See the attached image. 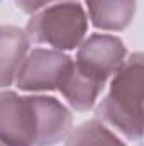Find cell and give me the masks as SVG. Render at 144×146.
Wrapping results in <instances>:
<instances>
[{
	"instance_id": "cell-1",
	"label": "cell",
	"mask_w": 144,
	"mask_h": 146,
	"mask_svg": "<svg viewBox=\"0 0 144 146\" xmlns=\"http://www.w3.org/2000/svg\"><path fill=\"white\" fill-rule=\"evenodd\" d=\"M71 126V112L54 97L0 92V141L5 145L54 146L66 139Z\"/></svg>"
},
{
	"instance_id": "cell-2",
	"label": "cell",
	"mask_w": 144,
	"mask_h": 146,
	"mask_svg": "<svg viewBox=\"0 0 144 146\" xmlns=\"http://www.w3.org/2000/svg\"><path fill=\"white\" fill-rule=\"evenodd\" d=\"M143 94L144 66L143 54L132 53L112 75L107 95L97 107V117L114 127L127 139L143 136Z\"/></svg>"
},
{
	"instance_id": "cell-3",
	"label": "cell",
	"mask_w": 144,
	"mask_h": 146,
	"mask_svg": "<svg viewBox=\"0 0 144 146\" xmlns=\"http://www.w3.org/2000/svg\"><path fill=\"white\" fill-rule=\"evenodd\" d=\"M87 12L80 3L59 2L48 5L29 19L26 34L36 44H48L58 51L75 49L85 39Z\"/></svg>"
},
{
	"instance_id": "cell-4",
	"label": "cell",
	"mask_w": 144,
	"mask_h": 146,
	"mask_svg": "<svg viewBox=\"0 0 144 146\" xmlns=\"http://www.w3.org/2000/svg\"><path fill=\"white\" fill-rule=\"evenodd\" d=\"M73 68V60L58 49L37 48L27 53L15 76V83L24 92L59 90L68 73Z\"/></svg>"
},
{
	"instance_id": "cell-5",
	"label": "cell",
	"mask_w": 144,
	"mask_h": 146,
	"mask_svg": "<svg viewBox=\"0 0 144 146\" xmlns=\"http://www.w3.org/2000/svg\"><path fill=\"white\" fill-rule=\"evenodd\" d=\"M126 58V46L117 36L92 34L80 42L73 65L81 75L105 85Z\"/></svg>"
},
{
	"instance_id": "cell-6",
	"label": "cell",
	"mask_w": 144,
	"mask_h": 146,
	"mask_svg": "<svg viewBox=\"0 0 144 146\" xmlns=\"http://www.w3.org/2000/svg\"><path fill=\"white\" fill-rule=\"evenodd\" d=\"M31 41L20 27L0 26V88L10 87L29 53Z\"/></svg>"
},
{
	"instance_id": "cell-7",
	"label": "cell",
	"mask_w": 144,
	"mask_h": 146,
	"mask_svg": "<svg viewBox=\"0 0 144 146\" xmlns=\"http://www.w3.org/2000/svg\"><path fill=\"white\" fill-rule=\"evenodd\" d=\"M137 0H87L90 22L102 31H124L134 19Z\"/></svg>"
},
{
	"instance_id": "cell-8",
	"label": "cell",
	"mask_w": 144,
	"mask_h": 146,
	"mask_svg": "<svg viewBox=\"0 0 144 146\" xmlns=\"http://www.w3.org/2000/svg\"><path fill=\"white\" fill-rule=\"evenodd\" d=\"M104 87H105L104 83L81 75L73 65L71 72L68 73L66 80L59 87V92L63 94V97L68 100V104L75 110L85 112L95 106L100 94L104 92Z\"/></svg>"
},
{
	"instance_id": "cell-9",
	"label": "cell",
	"mask_w": 144,
	"mask_h": 146,
	"mask_svg": "<svg viewBox=\"0 0 144 146\" xmlns=\"http://www.w3.org/2000/svg\"><path fill=\"white\" fill-rule=\"evenodd\" d=\"M65 146H126V143L108 126L95 119L71 129Z\"/></svg>"
},
{
	"instance_id": "cell-10",
	"label": "cell",
	"mask_w": 144,
	"mask_h": 146,
	"mask_svg": "<svg viewBox=\"0 0 144 146\" xmlns=\"http://www.w3.org/2000/svg\"><path fill=\"white\" fill-rule=\"evenodd\" d=\"M15 5L19 7V10L26 12V14H36L37 10L53 5V3H59V2H71V0H14Z\"/></svg>"
},
{
	"instance_id": "cell-11",
	"label": "cell",
	"mask_w": 144,
	"mask_h": 146,
	"mask_svg": "<svg viewBox=\"0 0 144 146\" xmlns=\"http://www.w3.org/2000/svg\"><path fill=\"white\" fill-rule=\"evenodd\" d=\"M0 146H9V145H5V143H3V141H0Z\"/></svg>"
}]
</instances>
